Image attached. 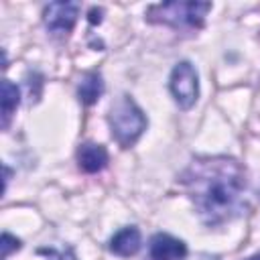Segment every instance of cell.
I'll return each instance as SVG.
<instances>
[{"label": "cell", "mask_w": 260, "mask_h": 260, "mask_svg": "<svg viewBox=\"0 0 260 260\" xmlns=\"http://www.w3.org/2000/svg\"><path fill=\"white\" fill-rule=\"evenodd\" d=\"M179 183L207 225H221L246 209V173L230 156H199L181 173Z\"/></svg>", "instance_id": "cell-1"}, {"label": "cell", "mask_w": 260, "mask_h": 260, "mask_svg": "<svg viewBox=\"0 0 260 260\" xmlns=\"http://www.w3.org/2000/svg\"><path fill=\"white\" fill-rule=\"evenodd\" d=\"M209 10H211L209 2L175 0V2H162V4L150 6L146 10V20L167 24L177 30H197L203 26L205 14Z\"/></svg>", "instance_id": "cell-2"}, {"label": "cell", "mask_w": 260, "mask_h": 260, "mask_svg": "<svg viewBox=\"0 0 260 260\" xmlns=\"http://www.w3.org/2000/svg\"><path fill=\"white\" fill-rule=\"evenodd\" d=\"M108 122H110L114 140L122 148L132 146L142 136V132L146 130V116H144V112L128 95H120L112 104Z\"/></svg>", "instance_id": "cell-3"}, {"label": "cell", "mask_w": 260, "mask_h": 260, "mask_svg": "<svg viewBox=\"0 0 260 260\" xmlns=\"http://www.w3.org/2000/svg\"><path fill=\"white\" fill-rule=\"evenodd\" d=\"M171 93L181 110H189L199 95V81H197V71L189 61H181L173 67L171 79H169Z\"/></svg>", "instance_id": "cell-4"}, {"label": "cell", "mask_w": 260, "mask_h": 260, "mask_svg": "<svg viewBox=\"0 0 260 260\" xmlns=\"http://www.w3.org/2000/svg\"><path fill=\"white\" fill-rule=\"evenodd\" d=\"M77 14L79 6L75 2H51L43 12V20L53 35H67L75 24Z\"/></svg>", "instance_id": "cell-5"}, {"label": "cell", "mask_w": 260, "mask_h": 260, "mask_svg": "<svg viewBox=\"0 0 260 260\" xmlns=\"http://www.w3.org/2000/svg\"><path fill=\"white\" fill-rule=\"evenodd\" d=\"M148 254L152 260H183L187 254V246L171 234H154L150 238Z\"/></svg>", "instance_id": "cell-6"}, {"label": "cell", "mask_w": 260, "mask_h": 260, "mask_svg": "<svg viewBox=\"0 0 260 260\" xmlns=\"http://www.w3.org/2000/svg\"><path fill=\"white\" fill-rule=\"evenodd\" d=\"M77 162L81 171L98 173L108 165V150L102 144H93V142L81 144L77 150Z\"/></svg>", "instance_id": "cell-7"}, {"label": "cell", "mask_w": 260, "mask_h": 260, "mask_svg": "<svg viewBox=\"0 0 260 260\" xmlns=\"http://www.w3.org/2000/svg\"><path fill=\"white\" fill-rule=\"evenodd\" d=\"M140 248V232L136 228H124L110 240V250L118 256H132Z\"/></svg>", "instance_id": "cell-8"}, {"label": "cell", "mask_w": 260, "mask_h": 260, "mask_svg": "<svg viewBox=\"0 0 260 260\" xmlns=\"http://www.w3.org/2000/svg\"><path fill=\"white\" fill-rule=\"evenodd\" d=\"M102 91H104V81H102L100 73L89 71V73H85V75L81 77V83H79V87H77V95H79L81 104H85V106L95 104V102L100 100Z\"/></svg>", "instance_id": "cell-9"}, {"label": "cell", "mask_w": 260, "mask_h": 260, "mask_svg": "<svg viewBox=\"0 0 260 260\" xmlns=\"http://www.w3.org/2000/svg\"><path fill=\"white\" fill-rule=\"evenodd\" d=\"M18 102H20L18 87L10 79H4L2 81V128L8 126L12 112L18 108Z\"/></svg>", "instance_id": "cell-10"}, {"label": "cell", "mask_w": 260, "mask_h": 260, "mask_svg": "<svg viewBox=\"0 0 260 260\" xmlns=\"http://www.w3.org/2000/svg\"><path fill=\"white\" fill-rule=\"evenodd\" d=\"M18 248H20V240L14 238V236H10L8 232H4L2 234V258L6 260L10 256V252L12 250H18Z\"/></svg>", "instance_id": "cell-11"}, {"label": "cell", "mask_w": 260, "mask_h": 260, "mask_svg": "<svg viewBox=\"0 0 260 260\" xmlns=\"http://www.w3.org/2000/svg\"><path fill=\"white\" fill-rule=\"evenodd\" d=\"M41 254H47L49 260H75L71 250H41Z\"/></svg>", "instance_id": "cell-12"}, {"label": "cell", "mask_w": 260, "mask_h": 260, "mask_svg": "<svg viewBox=\"0 0 260 260\" xmlns=\"http://www.w3.org/2000/svg\"><path fill=\"white\" fill-rule=\"evenodd\" d=\"M89 22H91V24L102 22V8H91V10H89Z\"/></svg>", "instance_id": "cell-13"}, {"label": "cell", "mask_w": 260, "mask_h": 260, "mask_svg": "<svg viewBox=\"0 0 260 260\" xmlns=\"http://www.w3.org/2000/svg\"><path fill=\"white\" fill-rule=\"evenodd\" d=\"M248 260H260V254H254V256H250Z\"/></svg>", "instance_id": "cell-14"}]
</instances>
